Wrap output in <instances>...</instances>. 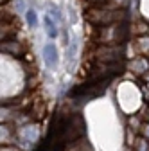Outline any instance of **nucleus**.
<instances>
[{"mask_svg": "<svg viewBox=\"0 0 149 151\" xmlns=\"http://www.w3.org/2000/svg\"><path fill=\"white\" fill-rule=\"evenodd\" d=\"M2 151H20V149H16L13 146H2Z\"/></svg>", "mask_w": 149, "mask_h": 151, "instance_id": "obj_16", "label": "nucleus"}, {"mask_svg": "<svg viewBox=\"0 0 149 151\" xmlns=\"http://www.w3.org/2000/svg\"><path fill=\"white\" fill-rule=\"evenodd\" d=\"M128 11L126 9H106V7H90L86 11V22L95 29L108 27L115 24H126Z\"/></svg>", "mask_w": 149, "mask_h": 151, "instance_id": "obj_1", "label": "nucleus"}, {"mask_svg": "<svg viewBox=\"0 0 149 151\" xmlns=\"http://www.w3.org/2000/svg\"><path fill=\"white\" fill-rule=\"evenodd\" d=\"M47 14L52 18V20H54L56 24H61V22H63L61 9H59L58 6H54V4H49V6H47Z\"/></svg>", "mask_w": 149, "mask_h": 151, "instance_id": "obj_10", "label": "nucleus"}, {"mask_svg": "<svg viewBox=\"0 0 149 151\" xmlns=\"http://www.w3.org/2000/svg\"><path fill=\"white\" fill-rule=\"evenodd\" d=\"M133 49H135L137 56H145V58H149V34L135 38Z\"/></svg>", "mask_w": 149, "mask_h": 151, "instance_id": "obj_6", "label": "nucleus"}, {"mask_svg": "<svg viewBox=\"0 0 149 151\" xmlns=\"http://www.w3.org/2000/svg\"><path fill=\"white\" fill-rule=\"evenodd\" d=\"M129 6V0H106V2L99 7H106V9H126Z\"/></svg>", "mask_w": 149, "mask_h": 151, "instance_id": "obj_9", "label": "nucleus"}, {"mask_svg": "<svg viewBox=\"0 0 149 151\" xmlns=\"http://www.w3.org/2000/svg\"><path fill=\"white\" fill-rule=\"evenodd\" d=\"M145 86H147V88H149V85H145Z\"/></svg>", "mask_w": 149, "mask_h": 151, "instance_id": "obj_18", "label": "nucleus"}, {"mask_svg": "<svg viewBox=\"0 0 149 151\" xmlns=\"http://www.w3.org/2000/svg\"><path fill=\"white\" fill-rule=\"evenodd\" d=\"M24 18H25V24H27V27L31 31H36L40 27V16H38V11H36L34 7H29Z\"/></svg>", "mask_w": 149, "mask_h": 151, "instance_id": "obj_7", "label": "nucleus"}, {"mask_svg": "<svg viewBox=\"0 0 149 151\" xmlns=\"http://www.w3.org/2000/svg\"><path fill=\"white\" fill-rule=\"evenodd\" d=\"M68 22L74 25V24H77V11L74 6H68Z\"/></svg>", "mask_w": 149, "mask_h": 151, "instance_id": "obj_13", "label": "nucleus"}, {"mask_svg": "<svg viewBox=\"0 0 149 151\" xmlns=\"http://www.w3.org/2000/svg\"><path fill=\"white\" fill-rule=\"evenodd\" d=\"M42 60L49 70H56L59 65V49L54 42H47L42 47Z\"/></svg>", "mask_w": 149, "mask_h": 151, "instance_id": "obj_3", "label": "nucleus"}, {"mask_svg": "<svg viewBox=\"0 0 149 151\" xmlns=\"http://www.w3.org/2000/svg\"><path fill=\"white\" fill-rule=\"evenodd\" d=\"M131 36V27L128 24H115L108 27H99L95 34L97 45H126Z\"/></svg>", "mask_w": 149, "mask_h": 151, "instance_id": "obj_2", "label": "nucleus"}, {"mask_svg": "<svg viewBox=\"0 0 149 151\" xmlns=\"http://www.w3.org/2000/svg\"><path fill=\"white\" fill-rule=\"evenodd\" d=\"M138 137L149 140V122H144V124H142V128H140V131H138Z\"/></svg>", "mask_w": 149, "mask_h": 151, "instance_id": "obj_14", "label": "nucleus"}, {"mask_svg": "<svg viewBox=\"0 0 149 151\" xmlns=\"http://www.w3.org/2000/svg\"><path fill=\"white\" fill-rule=\"evenodd\" d=\"M86 2L90 4V7H99V6H102L106 0H86Z\"/></svg>", "mask_w": 149, "mask_h": 151, "instance_id": "obj_15", "label": "nucleus"}, {"mask_svg": "<svg viewBox=\"0 0 149 151\" xmlns=\"http://www.w3.org/2000/svg\"><path fill=\"white\" fill-rule=\"evenodd\" d=\"M131 149H133V151H149V140H145V139L138 137V139H137V142H135V146H133Z\"/></svg>", "mask_w": 149, "mask_h": 151, "instance_id": "obj_11", "label": "nucleus"}, {"mask_svg": "<svg viewBox=\"0 0 149 151\" xmlns=\"http://www.w3.org/2000/svg\"><path fill=\"white\" fill-rule=\"evenodd\" d=\"M142 81H144V85H149V72L144 76V78H142Z\"/></svg>", "mask_w": 149, "mask_h": 151, "instance_id": "obj_17", "label": "nucleus"}, {"mask_svg": "<svg viewBox=\"0 0 149 151\" xmlns=\"http://www.w3.org/2000/svg\"><path fill=\"white\" fill-rule=\"evenodd\" d=\"M58 25H59V24H56L47 13L43 14V31H45V34H47L49 40H56V38L59 36L61 27H58Z\"/></svg>", "mask_w": 149, "mask_h": 151, "instance_id": "obj_5", "label": "nucleus"}, {"mask_svg": "<svg viewBox=\"0 0 149 151\" xmlns=\"http://www.w3.org/2000/svg\"><path fill=\"white\" fill-rule=\"evenodd\" d=\"M126 70L133 74V78H144L149 72V58L145 56H135V58L126 61Z\"/></svg>", "mask_w": 149, "mask_h": 151, "instance_id": "obj_4", "label": "nucleus"}, {"mask_svg": "<svg viewBox=\"0 0 149 151\" xmlns=\"http://www.w3.org/2000/svg\"><path fill=\"white\" fill-rule=\"evenodd\" d=\"M14 11H16V14H24L25 16V13H27V6H25V2H24V0H14Z\"/></svg>", "mask_w": 149, "mask_h": 151, "instance_id": "obj_12", "label": "nucleus"}, {"mask_svg": "<svg viewBox=\"0 0 149 151\" xmlns=\"http://www.w3.org/2000/svg\"><path fill=\"white\" fill-rule=\"evenodd\" d=\"M76 54H77V40H70L68 47L65 49V63L72 65L74 60H76Z\"/></svg>", "mask_w": 149, "mask_h": 151, "instance_id": "obj_8", "label": "nucleus"}]
</instances>
